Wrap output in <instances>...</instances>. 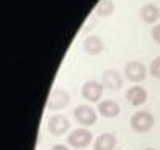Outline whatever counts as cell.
Listing matches in <instances>:
<instances>
[{
  "label": "cell",
  "mask_w": 160,
  "mask_h": 150,
  "mask_svg": "<svg viewBox=\"0 0 160 150\" xmlns=\"http://www.w3.org/2000/svg\"><path fill=\"white\" fill-rule=\"evenodd\" d=\"M130 126H131L133 131H136V133H148L154 126V115L151 112L139 110V112L131 115Z\"/></svg>",
  "instance_id": "1"
},
{
  "label": "cell",
  "mask_w": 160,
  "mask_h": 150,
  "mask_svg": "<svg viewBox=\"0 0 160 150\" xmlns=\"http://www.w3.org/2000/svg\"><path fill=\"white\" fill-rule=\"evenodd\" d=\"M93 141V133L87 128H77L68 136V144L74 148H85Z\"/></svg>",
  "instance_id": "2"
},
{
  "label": "cell",
  "mask_w": 160,
  "mask_h": 150,
  "mask_svg": "<svg viewBox=\"0 0 160 150\" xmlns=\"http://www.w3.org/2000/svg\"><path fill=\"white\" fill-rule=\"evenodd\" d=\"M69 102H71L69 93L61 90V88H56L51 91L50 98L47 101V109L48 110H62V109H66L69 105Z\"/></svg>",
  "instance_id": "3"
},
{
  "label": "cell",
  "mask_w": 160,
  "mask_h": 150,
  "mask_svg": "<svg viewBox=\"0 0 160 150\" xmlns=\"http://www.w3.org/2000/svg\"><path fill=\"white\" fill-rule=\"evenodd\" d=\"M74 117L77 120V123L83 125V126H91V125H95L96 120H98V110H95L91 105L83 104V105L75 107Z\"/></svg>",
  "instance_id": "4"
},
{
  "label": "cell",
  "mask_w": 160,
  "mask_h": 150,
  "mask_svg": "<svg viewBox=\"0 0 160 150\" xmlns=\"http://www.w3.org/2000/svg\"><path fill=\"white\" fill-rule=\"evenodd\" d=\"M47 128H48V133L53 134V136H62V134H66L69 131L71 121H69L68 117L62 115V114H55L48 120Z\"/></svg>",
  "instance_id": "5"
},
{
  "label": "cell",
  "mask_w": 160,
  "mask_h": 150,
  "mask_svg": "<svg viewBox=\"0 0 160 150\" xmlns=\"http://www.w3.org/2000/svg\"><path fill=\"white\" fill-rule=\"evenodd\" d=\"M125 77L133 81V83H139V81L146 80L148 77V70H146V65L139 61H130L125 64Z\"/></svg>",
  "instance_id": "6"
},
{
  "label": "cell",
  "mask_w": 160,
  "mask_h": 150,
  "mask_svg": "<svg viewBox=\"0 0 160 150\" xmlns=\"http://www.w3.org/2000/svg\"><path fill=\"white\" fill-rule=\"evenodd\" d=\"M102 90H104L102 83H99V81H96V80H88L82 86V96L88 102L95 104V102H99V99L102 96Z\"/></svg>",
  "instance_id": "7"
},
{
  "label": "cell",
  "mask_w": 160,
  "mask_h": 150,
  "mask_svg": "<svg viewBox=\"0 0 160 150\" xmlns=\"http://www.w3.org/2000/svg\"><path fill=\"white\" fill-rule=\"evenodd\" d=\"M102 85L108 90H120L123 86V78L118 70L115 69H108L102 74Z\"/></svg>",
  "instance_id": "8"
},
{
  "label": "cell",
  "mask_w": 160,
  "mask_h": 150,
  "mask_svg": "<svg viewBox=\"0 0 160 150\" xmlns=\"http://www.w3.org/2000/svg\"><path fill=\"white\" fill-rule=\"evenodd\" d=\"M127 101L133 107H139L148 101V91L142 86H131L127 91Z\"/></svg>",
  "instance_id": "9"
},
{
  "label": "cell",
  "mask_w": 160,
  "mask_h": 150,
  "mask_svg": "<svg viewBox=\"0 0 160 150\" xmlns=\"http://www.w3.org/2000/svg\"><path fill=\"white\" fill-rule=\"evenodd\" d=\"M117 145V139L112 133H102L93 142V150H114Z\"/></svg>",
  "instance_id": "10"
},
{
  "label": "cell",
  "mask_w": 160,
  "mask_h": 150,
  "mask_svg": "<svg viewBox=\"0 0 160 150\" xmlns=\"http://www.w3.org/2000/svg\"><path fill=\"white\" fill-rule=\"evenodd\" d=\"M83 50L88 53V54H99L102 53L104 50V42H102V38L98 37V35H87L85 40H83V43H82Z\"/></svg>",
  "instance_id": "11"
},
{
  "label": "cell",
  "mask_w": 160,
  "mask_h": 150,
  "mask_svg": "<svg viewBox=\"0 0 160 150\" xmlns=\"http://www.w3.org/2000/svg\"><path fill=\"white\" fill-rule=\"evenodd\" d=\"M98 114H101L104 118H114L120 114V105L112 99L101 101L98 104Z\"/></svg>",
  "instance_id": "12"
},
{
  "label": "cell",
  "mask_w": 160,
  "mask_h": 150,
  "mask_svg": "<svg viewBox=\"0 0 160 150\" xmlns=\"http://www.w3.org/2000/svg\"><path fill=\"white\" fill-rule=\"evenodd\" d=\"M139 15H141V19H142L144 22L154 24V22H157L158 18H160V8H158L157 5H154V3H146V5H142Z\"/></svg>",
  "instance_id": "13"
},
{
  "label": "cell",
  "mask_w": 160,
  "mask_h": 150,
  "mask_svg": "<svg viewBox=\"0 0 160 150\" xmlns=\"http://www.w3.org/2000/svg\"><path fill=\"white\" fill-rule=\"evenodd\" d=\"M114 10H115V3L112 2V0H101L95 8V13H96V16L108 18L114 13Z\"/></svg>",
  "instance_id": "14"
},
{
  "label": "cell",
  "mask_w": 160,
  "mask_h": 150,
  "mask_svg": "<svg viewBox=\"0 0 160 150\" xmlns=\"http://www.w3.org/2000/svg\"><path fill=\"white\" fill-rule=\"evenodd\" d=\"M149 70H151V75H152L154 78H160V56H157V58L152 61Z\"/></svg>",
  "instance_id": "15"
},
{
  "label": "cell",
  "mask_w": 160,
  "mask_h": 150,
  "mask_svg": "<svg viewBox=\"0 0 160 150\" xmlns=\"http://www.w3.org/2000/svg\"><path fill=\"white\" fill-rule=\"evenodd\" d=\"M152 40L155 43H158L160 45V24H155L154 27H152Z\"/></svg>",
  "instance_id": "16"
},
{
  "label": "cell",
  "mask_w": 160,
  "mask_h": 150,
  "mask_svg": "<svg viewBox=\"0 0 160 150\" xmlns=\"http://www.w3.org/2000/svg\"><path fill=\"white\" fill-rule=\"evenodd\" d=\"M95 26H96V19L93 18V19H90V21H88V26H85L82 31H83V32H88V29H91V27H95Z\"/></svg>",
  "instance_id": "17"
},
{
  "label": "cell",
  "mask_w": 160,
  "mask_h": 150,
  "mask_svg": "<svg viewBox=\"0 0 160 150\" xmlns=\"http://www.w3.org/2000/svg\"><path fill=\"white\" fill-rule=\"evenodd\" d=\"M51 150H71L68 145H64V144H56V145H53Z\"/></svg>",
  "instance_id": "18"
},
{
  "label": "cell",
  "mask_w": 160,
  "mask_h": 150,
  "mask_svg": "<svg viewBox=\"0 0 160 150\" xmlns=\"http://www.w3.org/2000/svg\"><path fill=\"white\" fill-rule=\"evenodd\" d=\"M144 150H154V148H144Z\"/></svg>",
  "instance_id": "19"
}]
</instances>
